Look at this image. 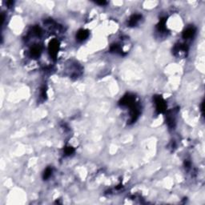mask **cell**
<instances>
[{
  "label": "cell",
  "mask_w": 205,
  "mask_h": 205,
  "mask_svg": "<svg viewBox=\"0 0 205 205\" xmlns=\"http://www.w3.org/2000/svg\"><path fill=\"white\" fill-rule=\"evenodd\" d=\"M58 49H59L58 42L56 40H53L50 44V46H49V51L51 52V55H53L54 57L57 54V51H58Z\"/></svg>",
  "instance_id": "3957f363"
},
{
  "label": "cell",
  "mask_w": 205,
  "mask_h": 205,
  "mask_svg": "<svg viewBox=\"0 0 205 205\" xmlns=\"http://www.w3.org/2000/svg\"><path fill=\"white\" fill-rule=\"evenodd\" d=\"M73 152H74V149L72 147H67L65 149V154L66 155H72Z\"/></svg>",
  "instance_id": "ba28073f"
},
{
  "label": "cell",
  "mask_w": 205,
  "mask_h": 205,
  "mask_svg": "<svg viewBox=\"0 0 205 205\" xmlns=\"http://www.w3.org/2000/svg\"><path fill=\"white\" fill-rule=\"evenodd\" d=\"M141 18H142V16H141L140 15H138V14L133 15L130 18L129 21H128V25L130 26V27H134V26H136V24L139 23V21L140 20Z\"/></svg>",
  "instance_id": "277c9868"
},
{
  "label": "cell",
  "mask_w": 205,
  "mask_h": 205,
  "mask_svg": "<svg viewBox=\"0 0 205 205\" xmlns=\"http://www.w3.org/2000/svg\"><path fill=\"white\" fill-rule=\"evenodd\" d=\"M154 102H155V105H156V110L158 113L164 112L166 108V103L164 99L159 96V95H156L154 97Z\"/></svg>",
  "instance_id": "6da1fadb"
},
{
  "label": "cell",
  "mask_w": 205,
  "mask_h": 205,
  "mask_svg": "<svg viewBox=\"0 0 205 205\" xmlns=\"http://www.w3.org/2000/svg\"><path fill=\"white\" fill-rule=\"evenodd\" d=\"M195 34V27H188L184 31L183 33V37L185 39H189V38H192L194 35Z\"/></svg>",
  "instance_id": "7a4b0ae2"
},
{
  "label": "cell",
  "mask_w": 205,
  "mask_h": 205,
  "mask_svg": "<svg viewBox=\"0 0 205 205\" xmlns=\"http://www.w3.org/2000/svg\"><path fill=\"white\" fill-rule=\"evenodd\" d=\"M96 3L102 6V5H105V4H107V2H105V1H101V2H96Z\"/></svg>",
  "instance_id": "9c48e42d"
},
{
  "label": "cell",
  "mask_w": 205,
  "mask_h": 205,
  "mask_svg": "<svg viewBox=\"0 0 205 205\" xmlns=\"http://www.w3.org/2000/svg\"><path fill=\"white\" fill-rule=\"evenodd\" d=\"M51 174H52V169L50 168V167H47V168L45 170V172H44V179H47L48 178L51 177Z\"/></svg>",
  "instance_id": "52a82bcc"
},
{
  "label": "cell",
  "mask_w": 205,
  "mask_h": 205,
  "mask_svg": "<svg viewBox=\"0 0 205 205\" xmlns=\"http://www.w3.org/2000/svg\"><path fill=\"white\" fill-rule=\"evenodd\" d=\"M40 52H41V51H40V49H39L38 46H33L31 51V56L35 57V58L38 57L39 56V55H40Z\"/></svg>",
  "instance_id": "8992f818"
},
{
  "label": "cell",
  "mask_w": 205,
  "mask_h": 205,
  "mask_svg": "<svg viewBox=\"0 0 205 205\" xmlns=\"http://www.w3.org/2000/svg\"><path fill=\"white\" fill-rule=\"evenodd\" d=\"M88 35H89L88 31H86V30H80V31H79V32L77 33L76 38L79 41L82 42L83 41V40H85L86 38H87Z\"/></svg>",
  "instance_id": "5b68a950"
}]
</instances>
